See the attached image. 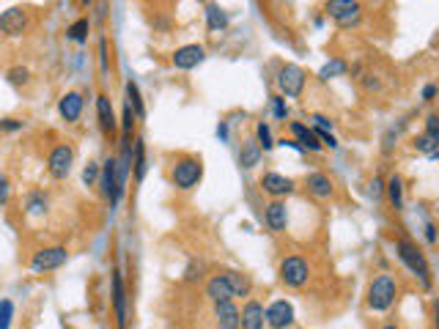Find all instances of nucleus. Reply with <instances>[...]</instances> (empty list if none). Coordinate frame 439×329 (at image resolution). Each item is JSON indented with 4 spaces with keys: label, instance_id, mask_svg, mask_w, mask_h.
<instances>
[{
    "label": "nucleus",
    "instance_id": "1",
    "mask_svg": "<svg viewBox=\"0 0 439 329\" xmlns=\"http://www.w3.org/2000/svg\"><path fill=\"white\" fill-rule=\"evenodd\" d=\"M396 253H398L401 263L420 280V286L428 291V288H431V266L426 261V253H423L414 241H409V239H398V241H396Z\"/></svg>",
    "mask_w": 439,
    "mask_h": 329
},
{
    "label": "nucleus",
    "instance_id": "2",
    "mask_svg": "<svg viewBox=\"0 0 439 329\" xmlns=\"http://www.w3.org/2000/svg\"><path fill=\"white\" fill-rule=\"evenodd\" d=\"M396 299H398V283H396L393 274H379V277L371 280L365 302H368V307H371L374 313L390 310V307L396 304Z\"/></svg>",
    "mask_w": 439,
    "mask_h": 329
},
{
    "label": "nucleus",
    "instance_id": "3",
    "mask_svg": "<svg viewBox=\"0 0 439 329\" xmlns=\"http://www.w3.org/2000/svg\"><path fill=\"white\" fill-rule=\"evenodd\" d=\"M201 178H203V162H201V157H182V160L173 162L170 181H173L176 190L189 192V190H195L201 184Z\"/></svg>",
    "mask_w": 439,
    "mask_h": 329
},
{
    "label": "nucleus",
    "instance_id": "4",
    "mask_svg": "<svg viewBox=\"0 0 439 329\" xmlns=\"http://www.w3.org/2000/svg\"><path fill=\"white\" fill-rule=\"evenodd\" d=\"M278 277H281V283L285 288H302L311 280V266L299 255H288L278 266Z\"/></svg>",
    "mask_w": 439,
    "mask_h": 329
},
{
    "label": "nucleus",
    "instance_id": "5",
    "mask_svg": "<svg viewBox=\"0 0 439 329\" xmlns=\"http://www.w3.org/2000/svg\"><path fill=\"white\" fill-rule=\"evenodd\" d=\"M324 11H327L330 20H335L338 28H354V25H360V20H363V6H360V0H327Z\"/></svg>",
    "mask_w": 439,
    "mask_h": 329
},
{
    "label": "nucleus",
    "instance_id": "6",
    "mask_svg": "<svg viewBox=\"0 0 439 329\" xmlns=\"http://www.w3.org/2000/svg\"><path fill=\"white\" fill-rule=\"evenodd\" d=\"M305 80H308V77H305V71H302L297 64L281 66V71H278V77H275L281 97H288V99L302 97V91H305Z\"/></svg>",
    "mask_w": 439,
    "mask_h": 329
},
{
    "label": "nucleus",
    "instance_id": "7",
    "mask_svg": "<svg viewBox=\"0 0 439 329\" xmlns=\"http://www.w3.org/2000/svg\"><path fill=\"white\" fill-rule=\"evenodd\" d=\"M99 187H102V195L110 200V206H119V200L124 195V184L119 178V162H116V157H107L104 164H102Z\"/></svg>",
    "mask_w": 439,
    "mask_h": 329
},
{
    "label": "nucleus",
    "instance_id": "8",
    "mask_svg": "<svg viewBox=\"0 0 439 329\" xmlns=\"http://www.w3.org/2000/svg\"><path fill=\"white\" fill-rule=\"evenodd\" d=\"M72 162H74V148H72L69 143H61V146H55V148L50 151V157H47V173L61 181V178H66V176L72 173Z\"/></svg>",
    "mask_w": 439,
    "mask_h": 329
},
{
    "label": "nucleus",
    "instance_id": "9",
    "mask_svg": "<svg viewBox=\"0 0 439 329\" xmlns=\"http://www.w3.org/2000/svg\"><path fill=\"white\" fill-rule=\"evenodd\" d=\"M31 25V14L28 8H20V6H11L0 14V33L6 36H22Z\"/></svg>",
    "mask_w": 439,
    "mask_h": 329
},
{
    "label": "nucleus",
    "instance_id": "10",
    "mask_svg": "<svg viewBox=\"0 0 439 329\" xmlns=\"http://www.w3.org/2000/svg\"><path fill=\"white\" fill-rule=\"evenodd\" d=\"M66 261H69V250L66 247H44V250H39L31 258V269L41 274V272L61 269Z\"/></svg>",
    "mask_w": 439,
    "mask_h": 329
},
{
    "label": "nucleus",
    "instance_id": "11",
    "mask_svg": "<svg viewBox=\"0 0 439 329\" xmlns=\"http://www.w3.org/2000/svg\"><path fill=\"white\" fill-rule=\"evenodd\" d=\"M258 184H261V190H264L266 195H272L275 200H283V197H288L294 190H297V184H294L288 176H283V173H272V170H269V173H264Z\"/></svg>",
    "mask_w": 439,
    "mask_h": 329
},
{
    "label": "nucleus",
    "instance_id": "12",
    "mask_svg": "<svg viewBox=\"0 0 439 329\" xmlns=\"http://www.w3.org/2000/svg\"><path fill=\"white\" fill-rule=\"evenodd\" d=\"M266 327L269 329H288L294 327V304L285 299H275L266 307Z\"/></svg>",
    "mask_w": 439,
    "mask_h": 329
},
{
    "label": "nucleus",
    "instance_id": "13",
    "mask_svg": "<svg viewBox=\"0 0 439 329\" xmlns=\"http://www.w3.org/2000/svg\"><path fill=\"white\" fill-rule=\"evenodd\" d=\"M203 58H206V47H203V44H184V47H179V50L170 55L173 66L182 69V71H189V69L201 66Z\"/></svg>",
    "mask_w": 439,
    "mask_h": 329
},
{
    "label": "nucleus",
    "instance_id": "14",
    "mask_svg": "<svg viewBox=\"0 0 439 329\" xmlns=\"http://www.w3.org/2000/svg\"><path fill=\"white\" fill-rule=\"evenodd\" d=\"M215 324L217 329H239L242 324V313L234 304V299L228 302H215Z\"/></svg>",
    "mask_w": 439,
    "mask_h": 329
},
{
    "label": "nucleus",
    "instance_id": "15",
    "mask_svg": "<svg viewBox=\"0 0 439 329\" xmlns=\"http://www.w3.org/2000/svg\"><path fill=\"white\" fill-rule=\"evenodd\" d=\"M96 118H99V130H102L104 137L116 134V110H113L110 97H104V94L96 97Z\"/></svg>",
    "mask_w": 439,
    "mask_h": 329
},
{
    "label": "nucleus",
    "instance_id": "16",
    "mask_svg": "<svg viewBox=\"0 0 439 329\" xmlns=\"http://www.w3.org/2000/svg\"><path fill=\"white\" fill-rule=\"evenodd\" d=\"M83 107H86V99L80 91H69V94H63L61 102H58V113H61V118L66 124H74L80 115H83Z\"/></svg>",
    "mask_w": 439,
    "mask_h": 329
},
{
    "label": "nucleus",
    "instance_id": "17",
    "mask_svg": "<svg viewBox=\"0 0 439 329\" xmlns=\"http://www.w3.org/2000/svg\"><path fill=\"white\" fill-rule=\"evenodd\" d=\"M113 313H116V329H126V291L121 272H113Z\"/></svg>",
    "mask_w": 439,
    "mask_h": 329
},
{
    "label": "nucleus",
    "instance_id": "18",
    "mask_svg": "<svg viewBox=\"0 0 439 329\" xmlns=\"http://www.w3.org/2000/svg\"><path fill=\"white\" fill-rule=\"evenodd\" d=\"M305 190L316 200H327V197H332V192H335V184H332V178L327 173H311L305 178Z\"/></svg>",
    "mask_w": 439,
    "mask_h": 329
},
{
    "label": "nucleus",
    "instance_id": "19",
    "mask_svg": "<svg viewBox=\"0 0 439 329\" xmlns=\"http://www.w3.org/2000/svg\"><path fill=\"white\" fill-rule=\"evenodd\" d=\"M264 217H266V225H269L272 233H283L285 225H288V206H285V200H272L266 206Z\"/></svg>",
    "mask_w": 439,
    "mask_h": 329
},
{
    "label": "nucleus",
    "instance_id": "20",
    "mask_svg": "<svg viewBox=\"0 0 439 329\" xmlns=\"http://www.w3.org/2000/svg\"><path fill=\"white\" fill-rule=\"evenodd\" d=\"M264 324H266V310H264V304L250 299V302L242 307V324H239V329H264Z\"/></svg>",
    "mask_w": 439,
    "mask_h": 329
},
{
    "label": "nucleus",
    "instance_id": "21",
    "mask_svg": "<svg viewBox=\"0 0 439 329\" xmlns=\"http://www.w3.org/2000/svg\"><path fill=\"white\" fill-rule=\"evenodd\" d=\"M291 134H294V140L305 148V151H321L324 146H321V140H318V134L313 130H308L305 124H299V121H291Z\"/></svg>",
    "mask_w": 439,
    "mask_h": 329
},
{
    "label": "nucleus",
    "instance_id": "22",
    "mask_svg": "<svg viewBox=\"0 0 439 329\" xmlns=\"http://www.w3.org/2000/svg\"><path fill=\"white\" fill-rule=\"evenodd\" d=\"M222 277H225V283H228V288H231L234 299H236V296H250L252 283H250V277H248V274L234 272V269H225V272H222Z\"/></svg>",
    "mask_w": 439,
    "mask_h": 329
},
{
    "label": "nucleus",
    "instance_id": "23",
    "mask_svg": "<svg viewBox=\"0 0 439 329\" xmlns=\"http://www.w3.org/2000/svg\"><path fill=\"white\" fill-rule=\"evenodd\" d=\"M132 167H135V181L140 184L143 178H146V167H149V162H146V140L143 137H135V146H132Z\"/></svg>",
    "mask_w": 439,
    "mask_h": 329
},
{
    "label": "nucleus",
    "instance_id": "24",
    "mask_svg": "<svg viewBox=\"0 0 439 329\" xmlns=\"http://www.w3.org/2000/svg\"><path fill=\"white\" fill-rule=\"evenodd\" d=\"M384 195H387L390 206L396 211H401L404 209V178L401 176H390L387 184H384Z\"/></svg>",
    "mask_w": 439,
    "mask_h": 329
},
{
    "label": "nucleus",
    "instance_id": "25",
    "mask_svg": "<svg viewBox=\"0 0 439 329\" xmlns=\"http://www.w3.org/2000/svg\"><path fill=\"white\" fill-rule=\"evenodd\" d=\"M206 296H209L212 302H228V299H234L228 283H225V277H222V272L215 274V277H209V283H206Z\"/></svg>",
    "mask_w": 439,
    "mask_h": 329
},
{
    "label": "nucleus",
    "instance_id": "26",
    "mask_svg": "<svg viewBox=\"0 0 439 329\" xmlns=\"http://www.w3.org/2000/svg\"><path fill=\"white\" fill-rule=\"evenodd\" d=\"M261 154H264V148L258 146V140H245L242 143V151H239V164L242 167H255V164L261 162Z\"/></svg>",
    "mask_w": 439,
    "mask_h": 329
},
{
    "label": "nucleus",
    "instance_id": "27",
    "mask_svg": "<svg viewBox=\"0 0 439 329\" xmlns=\"http://www.w3.org/2000/svg\"><path fill=\"white\" fill-rule=\"evenodd\" d=\"M228 22H231V20H228V14L219 8L217 3H209V6H206V28H209V31H215V33L225 31V28H228Z\"/></svg>",
    "mask_w": 439,
    "mask_h": 329
},
{
    "label": "nucleus",
    "instance_id": "28",
    "mask_svg": "<svg viewBox=\"0 0 439 329\" xmlns=\"http://www.w3.org/2000/svg\"><path fill=\"white\" fill-rule=\"evenodd\" d=\"M88 33H91V20H88V17H80V20H74V22L66 28V38L83 44V41H88Z\"/></svg>",
    "mask_w": 439,
    "mask_h": 329
},
{
    "label": "nucleus",
    "instance_id": "29",
    "mask_svg": "<svg viewBox=\"0 0 439 329\" xmlns=\"http://www.w3.org/2000/svg\"><path fill=\"white\" fill-rule=\"evenodd\" d=\"M126 104L135 110V115L137 118H146V104H143V99H140V91H137V83H126Z\"/></svg>",
    "mask_w": 439,
    "mask_h": 329
},
{
    "label": "nucleus",
    "instance_id": "30",
    "mask_svg": "<svg viewBox=\"0 0 439 329\" xmlns=\"http://www.w3.org/2000/svg\"><path fill=\"white\" fill-rule=\"evenodd\" d=\"M346 61H341V58H332V61H327V64L318 69V80H332V77H341V74H346Z\"/></svg>",
    "mask_w": 439,
    "mask_h": 329
},
{
    "label": "nucleus",
    "instance_id": "31",
    "mask_svg": "<svg viewBox=\"0 0 439 329\" xmlns=\"http://www.w3.org/2000/svg\"><path fill=\"white\" fill-rule=\"evenodd\" d=\"M255 140H258V146H261L264 151H272V148H275V137H272V130H269L266 121H258V124H255Z\"/></svg>",
    "mask_w": 439,
    "mask_h": 329
},
{
    "label": "nucleus",
    "instance_id": "32",
    "mask_svg": "<svg viewBox=\"0 0 439 329\" xmlns=\"http://www.w3.org/2000/svg\"><path fill=\"white\" fill-rule=\"evenodd\" d=\"M414 148H417L420 154H434V151L439 148V143L431 137V134H426V132H423V134H417V137H414Z\"/></svg>",
    "mask_w": 439,
    "mask_h": 329
},
{
    "label": "nucleus",
    "instance_id": "33",
    "mask_svg": "<svg viewBox=\"0 0 439 329\" xmlns=\"http://www.w3.org/2000/svg\"><path fill=\"white\" fill-rule=\"evenodd\" d=\"M11 321H14V302L0 299V329H11Z\"/></svg>",
    "mask_w": 439,
    "mask_h": 329
},
{
    "label": "nucleus",
    "instance_id": "34",
    "mask_svg": "<svg viewBox=\"0 0 439 329\" xmlns=\"http://www.w3.org/2000/svg\"><path fill=\"white\" fill-rule=\"evenodd\" d=\"M28 80H31V71L22 69V66H17V69L8 71V83H11V85H25Z\"/></svg>",
    "mask_w": 439,
    "mask_h": 329
},
{
    "label": "nucleus",
    "instance_id": "35",
    "mask_svg": "<svg viewBox=\"0 0 439 329\" xmlns=\"http://www.w3.org/2000/svg\"><path fill=\"white\" fill-rule=\"evenodd\" d=\"M121 124H124V137H129L132 132H135V124H137V115H135V110L124 104V118H121Z\"/></svg>",
    "mask_w": 439,
    "mask_h": 329
},
{
    "label": "nucleus",
    "instance_id": "36",
    "mask_svg": "<svg viewBox=\"0 0 439 329\" xmlns=\"http://www.w3.org/2000/svg\"><path fill=\"white\" fill-rule=\"evenodd\" d=\"M99 176H102L99 164H96V162H88V164H86V170H83V181H86L88 187H94L96 181H99Z\"/></svg>",
    "mask_w": 439,
    "mask_h": 329
},
{
    "label": "nucleus",
    "instance_id": "37",
    "mask_svg": "<svg viewBox=\"0 0 439 329\" xmlns=\"http://www.w3.org/2000/svg\"><path fill=\"white\" fill-rule=\"evenodd\" d=\"M272 113H275L278 121H285V118H288V107H285V99H283L281 94L272 97Z\"/></svg>",
    "mask_w": 439,
    "mask_h": 329
},
{
    "label": "nucleus",
    "instance_id": "38",
    "mask_svg": "<svg viewBox=\"0 0 439 329\" xmlns=\"http://www.w3.org/2000/svg\"><path fill=\"white\" fill-rule=\"evenodd\" d=\"M11 200V181H8V176L0 170V206H6Z\"/></svg>",
    "mask_w": 439,
    "mask_h": 329
},
{
    "label": "nucleus",
    "instance_id": "39",
    "mask_svg": "<svg viewBox=\"0 0 439 329\" xmlns=\"http://www.w3.org/2000/svg\"><path fill=\"white\" fill-rule=\"evenodd\" d=\"M313 132H316V134H318V140H321V146H327V148H332V151L338 148V140L332 137V132H330V130H318V127H313Z\"/></svg>",
    "mask_w": 439,
    "mask_h": 329
},
{
    "label": "nucleus",
    "instance_id": "40",
    "mask_svg": "<svg viewBox=\"0 0 439 329\" xmlns=\"http://www.w3.org/2000/svg\"><path fill=\"white\" fill-rule=\"evenodd\" d=\"M426 134H431L439 143V113H431V115L426 118Z\"/></svg>",
    "mask_w": 439,
    "mask_h": 329
},
{
    "label": "nucleus",
    "instance_id": "41",
    "mask_svg": "<svg viewBox=\"0 0 439 329\" xmlns=\"http://www.w3.org/2000/svg\"><path fill=\"white\" fill-rule=\"evenodd\" d=\"M99 61H102V74H107L110 71V61H107V41L104 38L99 41Z\"/></svg>",
    "mask_w": 439,
    "mask_h": 329
},
{
    "label": "nucleus",
    "instance_id": "42",
    "mask_svg": "<svg viewBox=\"0 0 439 329\" xmlns=\"http://www.w3.org/2000/svg\"><path fill=\"white\" fill-rule=\"evenodd\" d=\"M44 206H47L44 195H33L31 203H28V211H31V214H39V211H44Z\"/></svg>",
    "mask_w": 439,
    "mask_h": 329
},
{
    "label": "nucleus",
    "instance_id": "43",
    "mask_svg": "<svg viewBox=\"0 0 439 329\" xmlns=\"http://www.w3.org/2000/svg\"><path fill=\"white\" fill-rule=\"evenodd\" d=\"M313 127H318V130H330V132H332V121H330L327 115L316 113V115H313Z\"/></svg>",
    "mask_w": 439,
    "mask_h": 329
},
{
    "label": "nucleus",
    "instance_id": "44",
    "mask_svg": "<svg viewBox=\"0 0 439 329\" xmlns=\"http://www.w3.org/2000/svg\"><path fill=\"white\" fill-rule=\"evenodd\" d=\"M0 130L17 132V130H22V121H17V118H6V121H0Z\"/></svg>",
    "mask_w": 439,
    "mask_h": 329
},
{
    "label": "nucleus",
    "instance_id": "45",
    "mask_svg": "<svg viewBox=\"0 0 439 329\" xmlns=\"http://www.w3.org/2000/svg\"><path fill=\"white\" fill-rule=\"evenodd\" d=\"M368 187H371V190H368V192H371V197H381V195H384V181H381V178H374Z\"/></svg>",
    "mask_w": 439,
    "mask_h": 329
},
{
    "label": "nucleus",
    "instance_id": "46",
    "mask_svg": "<svg viewBox=\"0 0 439 329\" xmlns=\"http://www.w3.org/2000/svg\"><path fill=\"white\" fill-rule=\"evenodd\" d=\"M363 85H365L368 91H379V88H381V83H379L374 74H365V77H363Z\"/></svg>",
    "mask_w": 439,
    "mask_h": 329
},
{
    "label": "nucleus",
    "instance_id": "47",
    "mask_svg": "<svg viewBox=\"0 0 439 329\" xmlns=\"http://www.w3.org/2000/svg\"><path fill=\"white\" fill-rule=\"evenodd\" d=\"M426 241L428 244H437V225L434 223H426Z\"/></svg>",
    "mask_w": 439,
    "mask_h": 329
},
{
    "label": "nucleus",
    "instance_id": "48",
    "mask_svg": "<svg viewBox=\"0 0 439 329\" xmlns=\"http://www.w3.org/2000/svg\"><path fill=\"white\" fill-rule=\"evenodd\" d=\"M437 85H434V83H428V85H426V88H423V102H434V97H437Z\"/></svg>",
    "mask_w": 439,
    "mask_h": 329
},
{
    "label": "nucleus",
    "instance_id": "49",
    "mask_svg": "<svg viewBox=\"0 0 439 329\" xmlns=\"http://www.w3.org/2000/svg\"><path fill=\"white\" fill-rule=\"evenodd\" d=\"M217 134H219V140H228V124H225V121L217 127Z\"/></svg>",
    "mask_w": 439,
    "mask_h": 329
},
{
    "label": "nucleus",
    "instance_id": "50",
    "mask_svg": "<svg viewBox=\"0 0 439 329\" xmlns=\"http://www.w3.org/2000/svg\"><path fill=\"white\" fill-rule=\"evenodd\" d=\"M434 329H439V302H434Z\"/></svg>",
    "mask_w": 439,
    "mask_h": 329
},
{
    "label": "nucleus",
    "instance_id": "51",
    "mask_svg": "<svg viewBox=\"0 0 439 329\" xmlns=\"http://www.w3.org/2000/svg\"><path fill=\"white\" fill-rule=\"evenodd\" d=\"M428 157H431L434 162H439V148H437V151H434V154H428Z\"/></svg>",
    "mask_w": 439,
    "mask_h": 329
},
{
    "label": "nucleus",
    "instance_id": "52",
    "mask_svg": "<svg viewBox=\"0 0 439 329\" xmlns=\"http://www.w3.org/2000/svg\"><path fill=\"white\" fill-rule=\"evenodd\" d=\"M381 329H401V327H396V324H387V327H381Z\"/></svg>",
    "mask_w": 439,
    "mask_h": 329
},
{
    "label": "nucleus",
    "instance_id": "53",
    "mask_svg": "<svg viewBox=\"0 0 439 329\" xmlns=\"http://www.w3.org/2000/svg\"><path fill=\"white\" fill-rule=\"evenodd\" d=\"M80 3H83V6H91V0H80Z\"/></svg>",
    "mask_w": 439,
    "mask_h": 329
}]
</instances>
